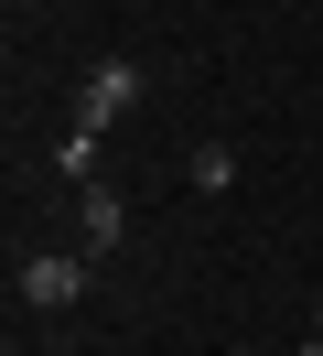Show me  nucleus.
Returning <instances> with one entry per match:
<instances>
[{
    "instance_id": "nucleus-5",
    "label": "nucleus",
    "mask_w": 323,
    "mask_h": 356,
    "mask_svg": "<svg viewBox=\"0 0 323 356\" xmlns=\"http://www.w3.org/2000/svg\"><path fill=\"white\" fill-rule=\"evenodd\" d=\"M291 356H323V334H301V346H291Z\"/></svg>"
},
{
    "instance_id": "nucleus-4",
    "label": "nucleus",
    "mask_w": 323,
    "mask_h": 356,
    "mask_svg": "<svg viewBox=\"0 0 323 356\" xmlns=\"http://www.w3.org/2000/svg\"><path fill=\"white\" fill-rule=\"evenodd\" d=\"M226 184H237V152L226 140H194V195H226Z\"/></svg>"
},
{
    "instance_id": "nucleus-2",
    "label": "nucleus",
    "mask_w": 323,
    "mask_h": 356,
    "mask_svg": "<svg viewBox=\"0 0 323 356\" xmlns=\"http://www.w3.org/2000/svg\"><path fill=\"white\" fill-rule=\"evenodd\" d=\"M140 54H108V65H86V87H76V130H108V119H129L140 108Z\"/></svg>"
},
{
    "instance_id": "nucleus-6",
    "label": "nucleus",
    "mask_w": 323,
    "mask_h": 356,
    "mask_svg": "<svg viewBox=\"0 0 323 356\" xmlns=\"http://www.w3.org/2000/svg\"><path fill=\"white\" fill-rule=\"evenodd\" d=\"M313 334H323V302H313Z\"/></svg>"
},
{
    "instance_id": "nucleus-1",
    "label": "nucleus",
    "mask_w": 323,
    "mask_h": 356,
    "mask_svg": "<svg viewBox=\"0 0 323 356\" xmlns=\"http://www.w3.org/2000/svg\"><path fill=\"white\" fill-rule=\"evenodd\" d=\"M11 291H22V313H76L86 302V259L76 248H33V259L11 270Z\"/></svg>"
},
{
    "instance_id": "nucleus-3",
    "label": "nucleus",
    "mask_w": 323,
    "mask_h": 356,
    "mask_svg": "<svg viewBox=\"0 0 323 356\" xmlns=\"http://www.w3.org/2000/svg\"><path fill=\"white\" fill-rule=\"evenodd\" d=\"M76 227H86V248H97V259H108V248L129 238V205L108 195V184H86V195H76Z\"/></svg>"
},
{
    "instance_id": "nucleus-7",
    "label": "nucleus",
    "mask_w": 323,
    "mask_h": 356,
    "mask_svg": "<svg viewBox=\"0 0 323 356\" xmlns=\"http://www.w3.org/2000/svg\"><path fill=\"white\" fill-rule=\"evenodd\" d=\"M226 356H248V346H226Z\"/></svg>"
}]
</instances>
